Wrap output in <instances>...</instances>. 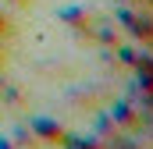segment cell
Segmentation results:
<instances>
[{"mask_svg":"<svg viewBox=\"0 0 153 149\" xmlns=\"http://www.w3.org/2000/svg\"><path fill=\"white\" fill-rule=\"evenodd\" d=\"M57 21H64L75 36H85V39H93V29H96V18L82 7V4H71V7H61L57 11Z\"/></svg>","mask_w":153,"mask_h":149,"instance_id":"1","label":"cell"},{"mask_svg":"<svg viewBox=\"0 0 153 149\" xmlns=\"http://www.w3.org/2000/svg\"><path fill=\"white\" fill-rule=\"evenodd\" d=\"M25 124H29V131L39 139V146H61V142H64V135H68V128H64V124H57L53 117H29Z\"/></svg>","mask_w":153,"mask_h":149,"instance_id":"2","label":"cell"},{"mask_svg":"<svg viewBox=\"0 0 153 149\" xmlns=\"http://www.w3.org/2000/svg\"><path fill=\"white\" fill-rule=\"evenodd\" d=\"M61 149H107L100 139H93V135H64V142H61Z\"/></svg>","mask_w":153,"mask_h":149,"instance_id":"3","label":"cell"},{"mask_svg":"<svg viewBox=\"0 0 153 149\" xmlns=\"http://www.w3.org/2000/svg\"><path fill=\"white\" fill-rule=\"evenodd\" d=\"M14 36H18V25H14V21L0 11V43H11Z\"/></svg>","mask_w":153,"mask_h":149,"instance_id":"4","label":"cell"},{"mask_svg":"<svg viewBox=\"0 0 153 149\" xmlns=\"http://www.w3.org/2000/svg\"><path fill=\"white\" fill-rule=\"evenodd\" d=\"M0 96H4L7 103H22V92H18L14 85H7V82H0Z\"/></svg>","mask_w":153,"mask_h":149,"instance_id":"5","label":"cell"},{"mask_svg":"<svg viewBox=\"0 0 153 149\" xmlns=\"http://www.w3.org/2000/svg\"><path fill=\"white\" fill-rule=\"evenodd\" d=\"M4 68H7V50H4V43H0V74H4Z\"/></svg>","mask_w":153,"mask_h":149,"instance_id":"6","label":"cell"},{"mask_svg":"<svg viewBox=\"0 0 153 149\" xmlns=\"http://www.w3.org/2000/svg\"><path fill=\"white\" fill-rule=\"evenodd\" d=\"M0 149H18V146H14L11 139H0Z\"/></svg>","mask_w":153,"mask_h":149,"instance_id":"7","label":"cell"},{"mask_svg":"<svg viewBox=\"0 0 153 149\" xmlns=\"http://www.w3.org/2000/svg\"><path fill=\"white\" fill-rule=\"evenodd\" d=\"M11 4H18V7H29V4H32V0H11Z\"/></svg>","mask_w":153,"mask_h":149,"instance_id":"8","label":"cell"}]
</instances>
